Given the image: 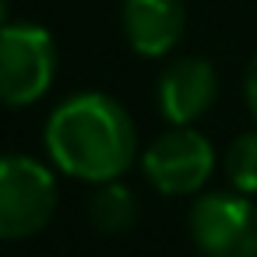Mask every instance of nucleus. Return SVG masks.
Here are the masks:
<instances>
[{"label": "nucleus", "instance_id": "nucleus-1", "mask_svg": "<svg viewBox=\"0 0 257 257\" xmlns=\"http://www.w3.org/2000/svg\"><path fill=\"white\" fill-rule=\"evenodd\" d=\"M50 159L78 180L109 183L120 180L138 152V134L127 109L102 92H78L64 99L46 123Z\"/></svg>", "mask_w": 257, "mask_h": 257}, {"label": "nucleus", "instance_id": "nucleus-2", "mask_svg": "<svg viewBox=\"0 0 257 257\" xmlns=\"http://www.w3.org/2000/svg\"><path fill=\"white\" fill-rule=\"evenodd\" d=\"M57 211L53 173L29 155H0V239H29Z\"/></svg>", "mask_w": 257, "mask_h": 257}, {"label": "nucleus", "instance_id": "nucleus-3", "mask_svg": "<svg viewBox=\"0 0 257 257\" xmlns=\"http://www.w3.org/2000/svg\"><path fill=\"white\" fill-rule=\"evenodd\" d=\"M57 74V46L43 25L22 22L0 29V102L32 106L39 102Z\"/></svg>", "mask_w": 257, "mask_h": 257}, {"label": "nucleus", "instance_id": "nucleus-4", "mask_svg": "<svg viewBox=\"0 0 257 257\" xmlns=\"http://www.w3.org/2000/svg\"><path fill=\"white\" fill-rule=\"evenodd\" d=\"M141 169L155 190L169 197H183L208 183L215 169V148L201 131L183 123L148 145V152L141 155Z\"/></svg>", "mask_w": 257, "mask_h": 257}, {"label": "nucleus", "instance_id": "nucleus-5", "mask_svg": "<svg viewBox=\"0 0 257 257\" xmlns=\"http://www.w3.org/2000/svg\"><path fill=\"white\" fill-rule=\"evenodd\" d=\"M187 225L204 257H257V208L243 194H204Z\"/></svg>", "mask_w": 257, "mask_h": 257}, {"label": "nucleus", "instance_id": "nucleus-6", "mask_svg": "<svg viewBox=\"0 0 257 257\" xmlns=\"http://www.w3.org/2000/svg\"><path fill=\"white\" fill-rule=\"evenodd\" d=\"M218 95V74L201 57H183L159 78V109L169 123H194Z\"/></svg>", "mask_w": 257, "mask_h": 257}, {"label": "nucleus", "instance_id": "nucleus-7", "mask_svg": "<svg viewBox=\"0 0 257 257\" xmlns=\"http://www.w3.org/2000/svg\"><path fill=\"white\" fill-rule=\"evenodd\" d=\"M187 25L183 0H123V36L134 53L162 57L169 53Z\"/></svg>", "mask_w": 257, "mask_h": 257}, {"label": "nucleus", "instance_id": "nucleus-8", "mask_svg": "<svg viewBox=\"0 0 257 257\" xmlns=\"http://www.w3.org/2000/svg\"><path fill=\"white\" fill-rule=\"evenodd\" d=\"M88 211H92V222H95L99 232L116 236V232H127L138 222V197H134L131 187L109 180V183H99Z\"/></svg>", "mask_w": 257, "mask_h": 257}, {"label": "nucleus", "instance_id": "nucleus-9", "mask_svg": "<svg viewBox=\"0 0 257 257\" xmlns=\"http://www.w3.org/2000/svg\"><path fill=\"white\" fill-rule=\"evenodd\" d=\"M225 176L239 194H257V131H246L229 145Z\"/></svg>", "mask_w": 257, "mask_h": 257}, {"label": "nucleus", "instance_id": "nucleus-10", "mask_svg": "<svg viewBox=\"0 0 257 257\" xmlns=\"http://www.w3.org/2000/svg\"><path fill=\"white\" fill-rule=\"evenodd\" d=\"M243 92H246L250 113L257 116V57H253V60H250V67H246V81H243Z\"/></svg>", "mask_w": 257, "mask_h": 257}, {"label": "nucleus", "instance_id": "nucleus-11", "mask_svg": "<svg viewBox=\"0 0 257 257\" xmlns=\"http://www.w3.org/2000/svg\"><path fill=\"white\" fill-rule=\"evenodd\" d=\"M8 25V0H0V29Z\"/></svg>", "mask_w": 257, "mask_h": 257}]
</instances>
